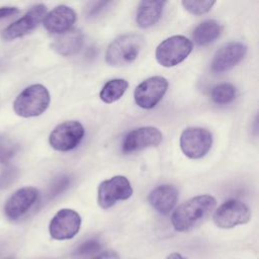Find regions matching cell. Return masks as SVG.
Returning <instances> with one entry per match:
<instances>
[{
  "label": "cell",
  "mask_w": 259,
  "mask_h": 259,
  "mask_svg": "<svg viewBox=\"0 0 259 259\" xmlns=\"http://www.w3.org/2000/svg\"><path fill=\"white\" fill-rule=\"evenodd\" d=\"M217 200L211 195H197L182 204L173 212L171 222L178 232H186L203 222L213 210Z\"/></svg>",
  "instance_id": "6da1fadb"
},
{
  "label": "cell",
  "mask_w": 259,
  "mask_h": 259,
  "mask_svg": "<svg viewBox=\"0 0 259 259\" xmlns=\"http://www.w3.org/2000/svg\"><path fill=\"white\" fill-rule=\"evenodd\" d=\"M50 101L49 90L41 84H33L17 95L13 102V110L21 117H34L47 110Z\"/></svg>",
  "instance_id": "7a4b0ae2"
},
{
  "label": "cell",
  "mask_w": 259,
  "mask_h": 259,
  "mask_svg": "<svg viewBox=\"0 0 259 259\" xmlns=\"http://www.w3.org/2000/svg\"><path fill=\"white\" fill-rule=\"evenodd\" d=\"M144 37L137 33L122 34L116 37L107 48L105 61L110 66H124L134 62L143 46Z\"/></svg>",
  "instance_id": "3957f363"
},
{
  "label": "cell",
  "mask_w": 259,
  "mask_h": 259,
  "mask_svg": "<svg viewBox=\"0 0 259 259\" xmlns=\"http://www.w3.org/2000/svg\"><path fill=\"white\" fill-rule=\"evenodd\" d=\"M192 51V42L183 35H173L156 49V60L163 67H174L183 62Z\"/></svg>",
  "instance_id": "277c9868"
},
{
  "label": "cell",
  "mask_w": 259,
  "mask_h": 259,
  "mask_svg": "<svg viewBox=\"0 0 259 259\" xmlns=\"http://www.w3.org/2000/svg\"><path fill=\"white\" fill-rule=\"evenodd\" d=\"M212 145L211 134L198 126L185 128L180 136V148L190 159H199L207 154Z\"/></svg>",
  "instance_id": "5b68a950"
},
{
  "label": "cell",
  "mask_w": 259,
  "mask_h": 259,
  "mask_svg": "<svg viewBox=\"0 0 259 259\" xmlns=\"http://www.w3.org/2000/svg\"><path fill=\"white\" fill-rule=\"evenodd\" d=\"M133 195V188L126 177L116 175L102 181L98 186L97 201L102 208H109L119 200L128 199Z\"/></svg>",
  "instance_id": "8992f818"
},
{
  "label": "cell",
  "mask_w": 259,
  "mask_h": 259,
  "mask_svg": "<svg viewBox=\"0 0 259 259\" xmlns=\"http://www.w3.org/2000/svg\"><path fill=\"white\" fill-rule=\"evenodd\" d=\"M84 137V127L77 120H68L58 124L49 136L51 147L60 152L75 149Z\"/></svg>",
  "instance_id": "52a82bcc"
},
{
  "label": "cell",
  "mask_w": 259,
  "mask_h": 259,
  "mask_svg": "<svg viewBox=\"0 0 259 259\" xmlns=\"http://www.w3.org/2000/svg\"><path fill=\"white\" fill-rule=\"evenodd\" d=\"M168 88V81L162 76H154L140 83L134 92L135 102L144 109L155 107L163 98Z\"/></svg>",
  "instance_id": "ba28073f"
},
{
  "label": "cell",
  "mask_w": 259,
  "mask_h": 259,
  "mask_svg": "<svg viewBox=\"0 0 259 259\" xmlns=\"http://www.w3.org/2000/svg\"><path fill=\"white\" fill-rule=\"evenodd\" d=\"M251 219L249 207L242 201L230 199L219 206L213 214L214 224L222 229H231L246 224Z\"/></svg>",
  "instance_id": "9c48e42d"
},
{
  "label": "cell",
  "mask_w": 259,
  "mask_h": 259,
  "mask_svg": "<svg viewBox=\"0 0 259 259\" xmlns=\"http://www.w3.org/2000/svg\"><path fill=\"white\" fill-rule=\"evenodd\" d=\"M81 227V217L71 208L60 209L52 219L49 231L53 239L69 240L77 235Z\"/></svg>",
  "instance_id": "30bf717a"
},
{
  "label": "cell",
  "mask_w": 259,
  "mask_h": 259,
  "mask_svg": "<svg viewBox=\"0 0 259 259\" xmlns=\"http://www.w3.org/2000/svg\"><path fill=\"white\" fill-rule=\"evenodd\" d=\"M46 12L47 7L44 4L32 6L22 17L9 24L2 31V38L5 40H13L29 33L44 20Z\"/></svg>",
  "instance_id": "8fae6325"
},
{
  "label": "cell",
  "mask_w": 259,
  "mask_h": 259,
  "mask_svg": "<svg viewBox=\"0 0 259 259\" xmlns=\"http://www.w3.org/2000/svg\"><path fill=\"white\" fill-rule=\"evenodd\" d=\"M162 133L155 126H141L128 132L122 141V152L134 153L150 147H157L162 142Z\"/></svg>",
  "instance_id": "7c38bea8"
},
{
  "label": "cell",
  "mask_w": 259,
  "mask_h": 259,
  "mask_svg": "<svg viewBox=\"0 0 259 259\" xmlns=\"http://www.w3.org/2000/svg\"><path fill=\"white\" fill-rule=\"evenodd\" d=\"M37 196L38 190L31 186L22 187L16 190L5 203V215L11 221H16L20 219L34 204Z\"/></svg>",
  "instance_id": "4fadbf2b"
},
{
  "label": "cell",
  "mask_w": 259,
  "mask_h": 259,
  "mask_svg": "<svg viewBox=\"0 0 259 259\" xmlns=\"http://www.w3.org/2000/svg\"><path fill=\"white\" fill-rule=\"evenodd\" d=\"M247 53V47L239 41H232L220 48L211 61V71L223 73L232 69L243 60Z\"/></svg>",
  "instance_id": "5bb4252c"
},
{
  "label": "cell",
  "mask_w": 259,
  "mask_h": 259,
  "mask_svg": "<svg viewBox=\"0 0 259 259\" xmlns=\"http://www.w3.org/2000/svg\"><path fill=\"white\" fill-rule=\"evenodd\" d=\"M77 18L76 12L67 5H59L44 17V26L50 33L61 34L70 30Z\"/></svg>",
  "instance_id": "9a60e30c"
},
{
  "label": "cell",
  "mask_w": 259,
  "mask_h": 259,
  "mask_svg": "<svg viewBox=\"0 0 259 259\" xmlns=\"http://www.w3.org/2000/svg\"><path fill=\"white\" fill-rule=\"evenodd\" d=\"M178 201V190L170 184L155 187L149 194L150 204L160 213L168 214Z\"/></svg>",
  "instance_id": "2e32d148"
},
{
  "label": "cell",
  "mask_w": 259,
  "mask_h": 259,
  "mask_svg": "<svg viewBox=\"0 0 259 259\" xmlns=\"http://www.w3.org/2000/svg\"><path fill=\"white\" fill-rule=\"evenodd\" d=\"M165 1H142L140 2L136 15V22L141 28L155 25L162 16Z\"/></svg>",
  "instance_id": "e0dca14e"
},
{
  "label": "cell",
  "mask_w": 259,
  "mask_h": 259,
  "mask_svg": "<svg viewBox=\"0 0 259 259\" xmlns=\"http://www.w3.org/2000/svg\"><path fill=\"white\" fill-rule=\"evenodd\" d=\"M83 44V35L79 30H69L58 37L52 45L53 49L62 56H72L78 53Z\"/></svg>",
  "instance_id": "ac0fdd59"
},
{
  "label": "cell",
  "mask_w": 259,
  "mask_h": 259,
  "mask_svg": "<svg viewBox=\"0 0 259 259\" xmlns=\"http://www.w3.org/2000/svg\"><path fill=\"white\" fill-rule=\"evenodd\" d=\"M222 33V26L219 22L208 19L199 23L192 32V40L197 46H206L214 41Z\"/></svg>",
  "instance_id": "d6986e66"
},
{
  "label": "cell",
  "mask_w": 259,
  "mask_h": 259,
  "mask_svg": "<svg viewBox=\"0 0 259 259\" xmlns=\"http://www.w3.org/2000/svg\"><path fill=\"white\" fill-rule=\"evenodd\" d=\"M128 83L124 79H112L104 84L100 91V99L105 103H112L118 100L126 91Z\"/></svg>",
  "instance_id": "ffe728a7"
},
{
  "label": "cell",
  "mask_w": 259,
  "mask_h": 259,
  "mask_svg": "<svg viewBox=\"0 0 259 259\" xmlns=\"http://www.w3.org/2000/svg\"><path fill=\"white\" fill-rule=\"evenodd\" d=\"M237 90L231 83L215 85L210 91V98L217 104H228L236 98Z\"/></svg>",
  "instance_id": "44dd1931"
},
{
  "label": "cell",
  "mask_w": 259,
  "mask_h": 259,
  "mask_svg": "<svg viewBox=\"0 0 259 259\" xmlns=\"http://www.w3.org/2000/svg\"><path fill=\"white\" fill-rule=\"evenodd\" d=\"M18 151V145L8 137L0 134V164H7Z\"/></svg>",
  "instance_id": "7402d4cb"
},
{
  "label": "cell",
  "mask_w": 259,
  "mask_h": 259,
  "mask_svg": "<svg viewBox=\"0 0 259 259\" xmlns=\"http://www.w3.org/2000/svg\"><path fill=\"white\" fill-rule=\"evenodd\" d=\"M183 7L191 14L194 15H201L208 12L212 6L214 5L215 1L213 0H183L182 2Z\"/></svg>",
  "instance_id": "603a6c76"
},
{
  "label": "cell",
  "mask_w": 259,
  "mask_h": 259,
  "mask_svg": "<svg viewBox=\"0 0 259 259\" xmlns=\"http://www.w3.org/2000/svg\"><path fill=\"white\" fill-rule=\"evenodd\" d=\"M101 248V244L97 239H90L82 243L76 250L75 254L78 257L85 258L92 254H95Z\"/></svg>",
  "instance_id": "cb8c5ba5"
},
{
  "label": "cell",
  "mask_w": 259,
  "mask_h": 259,
  "mask_svg": "<svg viewBox=\"0 0 259 259\" xmlns=\"http://www.w3.org/2000/svg\"><path fill=\"white\" fill-rule=\"evenodd\" d=\"M18 175V170L15 167H6L0 174V189L9 187Z\"/></svg>",
  "instance_id": "d4e9b609"
},
{
  "label": "cell",
  "mask_w": 259,
  "mask_h": 259,
  "mask_svg": "<svg viewBox=\"0 0 259 259\" xmlns=\"http://www.w3.org/2000/svg\"><path fill=\"white\" fill-rule=\"evenodd\" d=\"M18 12H19V10L17 7H13V6L0 7V19L9 17V16H13V15L17 14Z\"/></svg>",
  "instance_id": "484cf974"
},
{
  "label": "cell",
  "mask_w": 259,
  "mask_h": 259,
  "mask_svg": "<svg viewBox=\"0 0 259 259\" xmlns=\"http://www.w3.org/2000/svg\"><path fill=\"white\" fill-rule=\"evenodd\" d=\"M92 259H119V256L115 251H105L96 255Z\"/></svg>",
  "instance_id": "4316f807"
},
{
  "label": "cell",
  "mask_w": 259,
  "mask_h": 259,
  "mask_svg": "<svg viewBox=\"0 0 259 259\" xmlns=\"http://www.w3.org/2000/svg\"><path fill=\"white\" fill-rule=\"evenodd\" d=\"M167 259H185V258H183L179 253H172L167 257Z\"/></svg>",
  "instance_id": "83f0119b"
}]
</instances>
